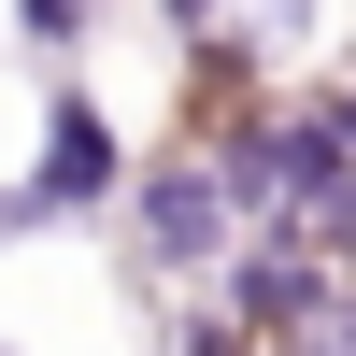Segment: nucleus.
<instances>
[{
    "mask_svg": "<svg viewBox=\"0 0 356 356\" xmlns=\"http://www.w3.org/2000/svg\"><path fill=\"white\" fill-rule=\"evenodd\" d=\"M129 157L143 143L100 114V86L86 72H43V114H29V171L0 186V243H43V228H86L129 200Z\"/></svg>",
    "mask_w": 356,
    "mask_h": 356,
    "instance_id": "1",
    "label": "nucleus"
},
{
    "mask_svg": "<svg viewBox=\"0 0 356 356\" xmlns=\"http://www.w3.org/2000/svg\"><path fill=\"white\" fill-rule=\"evenodd\" d=\"M114 228H129V257H143L157 285H214L228 243H243V214H228V186H214V157H200V143H143Z\"/></svg>",
    "mask_w": 356,
    "mask_h": 356,
    "instance_id": "2",
    "label": "nucleus"
},
{
    "mask_svg": "<svg viewBox=\"0 0 356 356\" xmlns=\"http://www.w3.org/2000/svg\"><path fill=\"white\" fill-rule=\"evenodd\" d=\"M200 300H214L228 328H243L257 356H271V342H314V328H328V300H342V271H314V257L285 243V228H257V243H228V271L200 285Z\"/></svg>",
    "mask_w": 356,
    "mask_h": 356,
    "instance_id": "3",
    "label": "nucleus"
},
{
    "mask_svg": "<svg viewBox=\"0 0 356 356\" xmlns=\"http://www.w3.org/2000/svg\"><path fill=\"white\" fill-rule=\"evenodd\" d=\"M0 15H15V43H43L57 72H72V57H86V29H100V0H0Z\"/></svg>",
    "mask_w": 356,
    "mask_h": 356,
    "instance_id": "4",
    "label": "nucleus"
},
{
    "mask_svg": "<svg viewBox=\"0 0 356 356\" xmlns=\"http://www.w3.org/2000/svg\"><path fill=\"white\" fill-rule=\"evenodd\" d=\"M228 29H243V57H300L314 43V0H228Z\"/></svg>",
    "mask_w": 356,
    "mask_h": 356,
    "instance_id": "5",
    "label": "nucleus"
},
{
    "mask_svg": "<svg viewBox=\"0 0 356 356\" xmlns=\"http://www.w3.org/2000/svg\"><path fill=\"white\" fill-rule=\"evenodd\" d=\"M314 114H328V143H342V171H356V72H328V86H314Z\"/></svg>",
    "mask_w": 356,
    "mask_h": 356,
    "instance_id": "6",
    "label": "nucleus"
}]
</instances>
